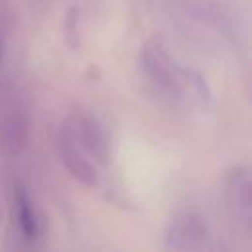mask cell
I'll use <instances>...</instances> for the list:
<instances>
[{
    "instance_id": "cell-1",
    "label": "cell",
    "mask_w": 252,
    "mask_h": 252,
    "mask_svg": "<svg viewBox=\"0 0 252 252\" xmlns=\"http://www.w3.org/2000/svg\"><path fill=\"white\" fill-rule=\"evenodd\" d=\"M140 71L148 85L173 104L203 106L209 102V87L203 77L175 63L159 41H150L142 47Z\"/></svg>"
},
{
    "instance_id": "cell-2",
    "label": "cell",
    "mask_w": 252,
    "mask_h": 252,
    "mask_svg": "<svg viewBox=\"0 0 252 252\" xmlns=\"http://www.w3.org/2000/svg\"><path fill=\"white\" fill-rule=\"evenodd\" d=\"M30 112L24 94L14 83H0V150L8 158L20 156L28 146Z\"/></svg>"
},
{
    "instance_id": "cell-3",
    "label": "cell",
    "mask_w": 252,
    "mask_h": 252,
    "mask_svg": "<svg viewBox=\"0 0 252 252\" xmlns=\"http://www.w3.org/2000/svg\"><path fill=\"white\" fill-rule=\"evenodd\" d=\"M209 230L203 217L195 211H183L175 215L165 230L167 252H205Z\"/></svg>"
},
{
    "instance_id": "cell-4",
    "label": "cell",
    "mask_w": 252,
    "mask_h": 252,
    "mask_svg": "<svg viewBox=\"0 0 252 252\" xmlns=\"http://www.w3.org/2000/svg\"><path fill=\"white\" fill-rule=\"evenodd\" d=\"M57 146H59V158H61L65 169L69 171V175L77 183H81L89 189H94L100 183V173L96 169V163L89 158V154L83 150L79 140L65 126V122L61 124Z\"/></svg>"
},
{
    "instance_id": "cell-5",
    "label": "cell",
    "mask_w": 252,
    "mask_h": 252,
    "mask_svg": "<svg viewBox=\"0 0 252 252\" xmlns=\"http://www.w3.org/2000/svg\"><path fill=\"white\" fill-rule=\"evenodd\" d=\"M65 126L73 132V136L79 140L83 150L89 154V158L94 163L106 165L108 161V138L102 128V124L96 120V116L89 112H73L67 116Z\"/></svg>"
},
{
    "instance_id": "cell-6",
    "label": "cell",
    "mask_w": 252,
    "mask_h": 252,
    "mask_svg": "<svg viewBox=\"0 0 252 252\" xmlns=\"http://www.w3.org/2000/svg\"><path fill=\"white\" fill-rule=\"evenodd\" d=\"M226 193L228 203L234 209V215L248 224L250 222V203H252V181L246 167H234L226 177Z\"/></svg>"
},
{
    "instance_id": "cell-7",
    "label": "cell",
    "mask_w": 252,
    "mask_h": 252,
    "mask_svg": "<svg viewBox=\"0 0 252 252\" xmlns=\"http://www.w3.org/2000/svg\"><path fill=\"white\" fill-rule=\"evenodd\" d=\"M14 205H16V217H18V226L22 230V234L28 240H33L39 234V217L35 211V205L30 197V193L26 191V187H18L16 195H14Z\"/></svg>"
},
{
    "instance_id": "cell-8",
    "label": "cell",
    "mask_w": 252,
    "mask_h": 252,
    "mask_svg": "<svg viewBox=\"0 0 252 252\" xmlns=\"http://www.w3.org/2000/svg\"><path fill=\"white\" fill-rule=\"evenodd\" d=\"M0 55H2V45H0Z\"/></svg>"
}]
</instances>
